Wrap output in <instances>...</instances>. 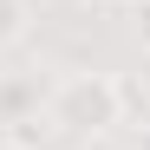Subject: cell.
I'll list each match as a JSON object with an SVG mask.
<instances>
[{
	"instance_id": "1",
	"label": "cell",
	"mask_w": 150,
	"mask_h": 150,
	"mask_svg": "<svg viewBox=\"0 0 150 150\" xmlns=\"http://www.w3.org/2000/svg\"><path fill=\"white\" fill-rule=\"evenodd\" d=\"M124 105H131L124 79H117V72H98V65L59 72V79L46 85V98H39L46 124H52L59 137H72V144H98V137H111L117 124H124Z\"/></svg>"
},
{
	"instance_id": "2",
	"label": "cell",
	"mask_w": 150,
	"mask_h": 150,
	"mask_svg": "<svg viewBox=\"0 0 150 150\" xmlns=\"http://www.w3.org/2000/svg\"><path fill=\"white\" fill-rule=\"evenodd\" d=\"M26 33H33V0H0V59L26 46Z\"/></svg>"
},
{
	"instance_id": "3",
	"label": "cell",
	"mask_w": 150,
	"mask_h": 150,
	"mask_svg": "<svg viewBox=\"0 0 150 150\" xmlns=\"http://www.w3.org/2000/svg\"><path fill=\"white\" fill-rule=\"evenodd\" d=\"M124 7H131V39L150 52V0H124Z\"/></svg>"
},
{
	"instance_id": "4",
	"label": "cell",
	"mask_w": 150,
	"mask_h": 150,
	"mask_svg": "<svg viewBox=\"0 0 150 150\" xmlns=\"http://www.w3.org/2000/svg\"><path fill=\"white\" fill-rule=\"evenodd\" d=\"M131 150H150V124H137V137H131Z\"/></svg>"
},
{
	"instance_id": "5",
	"label": "cell",
	"mask_w": 150,
	"mask_h": 150,
	"mask_svg": "<svg viewBox=\"0 0 150 150\" xmlns=\"http://www.w3.org/2000/svg\"><path fill=\"white\" fill-rule=\"evenodd\" d=\"M0 150H33V144L26 137H0Z\"/></svg>"
},
{
	"instance_id": "6",
	"label": "cell",
	"mask_w": 150,
	"mask_h": 150,
	"mask_svg": "<svg viewBox=\"0 0 150 150\" xmlns=\"http://www.w3.org/2000/svg\"><path fill=\"white\" fill-rule=\"evenodd\" d=\"M79 7H124V0H79Z\"/></svg>"
}]
</instances>
